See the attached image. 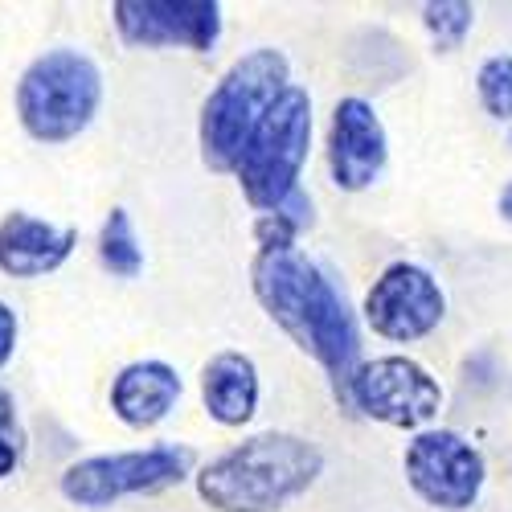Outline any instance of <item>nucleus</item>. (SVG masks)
Here are the masks:
<instances>
[{"label":"nucleus","instance_id":"1","mask_svg":"<svg viewBox=\"0 0 512 512\" xmlns=\"http://www.w3.org/2000/svg\"><path fill=\"white\" fill-rule=\"evenodd\" d=\"M250 275L267 316L328 369L336 394L349 398V381L361 357V332L332 275L295 246L259 250Z\"/></svg>","mask_w":512,"mask_h":512},{"label":"nucleus","instance_id":"2","mask_svg":"<svg viewBox=\"0 0 512 512\" xmlns=\"http://www.w3.org/2000/svg\"><path fill=\"white\" fill-rule=\"evenodd\" d=\"M324 472V455L300 435L267 431L201 467L197 492L218 512H279Z\"/></svg>","mask_w":512,"mask_h":512},{"label":"nucleus","instance_id":"3","mask_svg":"<svg viewBox=\"0 0 512 512\" xmlns=\"http://www.w3.org/2000/svg\"><path fill=\"white\" fill-rule=\"evenodd\" d=\"M312 144V99L300 87H287L254 123L250 140L238 152L234 173L242 181V193L250 205L275 213L300 181V168L308 160Z\"/></svg>","mask_w":512,"mask_h":512},{"label":"nucleus","instance_id":"4","mask_svg":"<svg viewBox=\"0 0 512 512\" xmlns=\"http://www.w3.org/2000/svg\"><path fill=\"white\" fill-rule=\"evenodd\" d=\"M103 99L99 66L78 50H50L17 82V115L41 144H66L87 127Z\"/></svg>","mask_w":512,"mask_h":512},{"label":"nucleus","instance_id":"5","mask_svg":"<svg viewBox=\"0 0 512 512\" xmlns=\"http://www.w3.org/2000/svg\"><path fill=\"white\" fill-rule=\"evenodd\" d=\"M291 87L287 82V58L279 50H250L238 58L226 78L213 87L201 111V156L209 168H226L238 164L242 144L250 140L254 123L263 119V111Z\"/></svg>","mask_w":512,"mask_h":512},{"label":"nucleus","instance_id":"6","mask_svg":"<svg viewBox=\"0 0 512 512\" xmlns=\"http://www.w3.org/2000/svg\"><path fill=\"white\" fill-rule=\"evenodd\" d=\"M193 467V451L177 443H160L144 451H119L78 459L62 472V496L82 508H103L136 492H156L168 484H181Z\"/></svg>","mask_w":512,"mask_h":512},{"label":"nucleus","instance_id":"7","mask_svg":"<svg viewBox=\"0 0 512 512\" xmlns=\"http://www.w3.org/2000/svg\"><path fill=\"white\" fill-rule=\"evenodd\" d=\"M349 402L377 422L402 426V431H418V426H426L439 414L443 390L418 361L377 357L369 365H357V373L349 381Z\"/></svg>","mask_w":512,"mask_h":512},{"label":"nucleus","instance_id":"8","mask_svg":"<svg viewBox=\"0 0 512 512\" xmlns=\"http://www.w3.org/2000/svg\"><path fill=\"white\" fill-rule=\"evenodd\" d=\"M406 480L435 508H472L484 488V455L455 431H422L406 447Z\"/></svg>","mask_w":512,"mask_h":512},{"label":"nucleus","instance_id":"9","mask_svg":"<svg viewBox=\"0 0 512 512\" xmlns=\"http://www.w3.org/2000/svg\"><path fill=\"white\" fill-rule=\"evenodd\" d=\"M443 312H447L443 287L418 263L386 267V275H381L365 295V320L386 340H418L426 332H435Z\"/></svg>","mask_w":512,"mask_h":512},{"label":"nucleus","instance_id":"10","mask_svg":"<svg viewBox=\"0 0 512 512\" xmlns=\"http://www.w3.org/2000/svg\"><path fill=\"white\" fill-rule=\"evenodd\" d=\"M115 29L127 46L213 50L222 37V5L213 0H119Z\"/></svg>","mask_w":512,"mask_h":512},{"label":"nucleus","instance_id":"11","mask_svg":"<svg viewBox=\"0 0 512 512\" xmlns=\"http://www.w3.org/2000/svg\"><path fill=\"white\" fill-rule=\"evenodd\" d=\"M386 156H390V140L377 111L365 99H340L332 111V136H328L332 181L349 193H361L381 177Z\"/></svg>","mask_w":512,"mask_h":512},{"label":"nucleus","instance_id":"12","mask_svg":"<svg viewBox=\"0 0 512 512\" xmlns=\"http://www.w3.org/2000/svg\"><path fill=\"white\" fill-rule=\"evenodd\" d=\"M78 234L70 226H50L29 213H9L0 222V271L13 279H37L58 271L70 250H74Z\"/></svg>","mask_w":512,"mask_h":512},{"label":"nucleus","instance_id":"13","mask_svg":"<svg viewBox=\"0 0 512 512\" xmlns=\"http://www.w3.org/2000/svg\"><path fill=\"white\" fill-rule=\"evenodd\" d=\"M181 398V377L164 361H136L119 369L111 386V410L127 426H156Z\"/></svg>","mask_w":512,"mask_h":512},{"label":"nucleus","instance_id":"14","mask_svg":"<svg viewBox=\"0 0 512 512\" xmlns=\"http://www.w3.org/2000/svg\"><path fill=\"white\" fill-rule=\"evenodd\" d=\"M205 410L222 426H242L259 406V369L246 353H218L201 377Z\"/></svg>","mask_w":512,"mask_h":512},{"label":"nucleus","instance_id":"15","mask_svg":"<svg viewBox=\"0 0 512 512\" xmlns=\"http://www.w3.org/2000/svg\"><path fill=\"white\" fill-rule=\"evenodd\" d=\"M99 259L111 275L119 279H136L140 267H144V250L136 242V230H132V218L127 209H111L107 222H103V234H99Z\"/></svg>","mask_w":512,"mask_h":512},{"label":"nucleus","instance_id":"16","mask_svg":"<svg viewBox=\"0 0 512 512\" xmlns=\"http://www.w3.org/2000/svg\"><path fill=\"white\" fill-rule=\"evenodd\" d=\"M422 21H426V29H431L439 50H459L463 37L472 33L476 9L463 5V0H435V5L422 9Z\"/></svg>","mask_w":512,"mask_h":512},{"label":"nucleus","instance_id":"17","mask_svg":"<svg viewBox=\"0 0 512 512\" xmlns=\"http://www.w3.org/2000/svg\"><path fill=\"white\" fill-rule=\"evenodd\" d=\"M476 87H480V103L488 107V115L512 119V54L488 58L476 74Z\"/></svg>","mask_w":512,"mask_h":512},{"label":"nucleus","instance_id":"18","mask_svg":"<svg viewBox=\"0 0 512 512\" xmlns=\"http://www.w3.org/2000/svg\"><path fill=\"white\" fill-rule=\"evenodd\" d=\"M17 349V316L9 304H0V365H5Z\"/></svg>","mask_w":512,"mask_h":512},{"label":"nucleus","instance_id":"19","mask_svg":"<svg viewBox=\"0 0 512 512\" xmlns=\"http://www.w3.org/2000/svg\"><path fill=\"white\" fill-rule=\"evenodd\" d=\"M0 439L17 443V410H13V398L5 390H0Z\"/></svg>","mask_w":512,"mask_h":512},{"label":"nucleus","instance_id":"20","mask_svg":"<svg viewBox=\"0 0 512 512\" xmlns=\"http://www.w3.org/2000/svg\"><path fill=\"white\" fill-rule=\"evenodd\" d=\"M17 455H21V443H13V439H0V480L13 476Z\"/></svg>","mask_w":512,"mask_h":512},{"label":"nucleus","instance_id":"21","mask_svg":"<svg viewBox=\"0 0 512 512\" xmlns=\"http://www.w3.org/2000/svg\"><path fill=\"white\" fill-rule=\"evenodd\" d=\"M500 213L512 222V185H504V193H500Z\"/></svg>","mask_w":512,"mask_h":512}]
</instances>
